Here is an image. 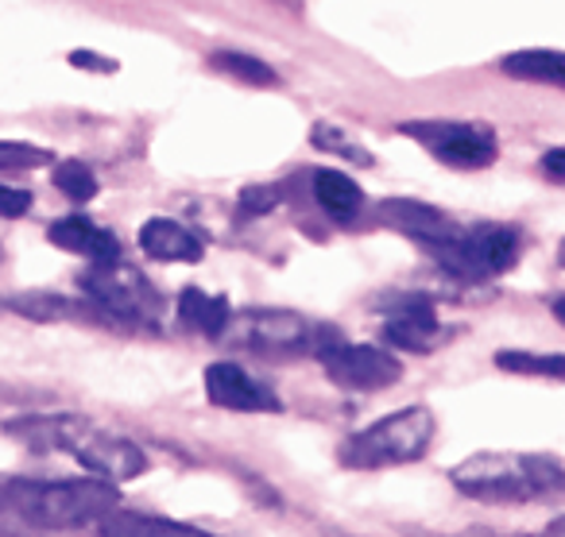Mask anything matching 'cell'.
Returning <instances> with one entry per match:
<instances>
[{
  "mask_svg": "<svg viewBox=\"0 0 565 537\" xmlns=\"http://www.w3.org/2000/svg\"><path fill=\"white\" fill-rule=\"evenodd\" d=\"M542 534H550V537H562V534H565V518H554L546 529H542Z\"/></svg>",
  "mask_w": 565,
  "mask_h": 537,
  "instance_id": "cell-29",
  "label": "cell"
},
{
  "mask_svg": "<svg viewBox=\"0 0 565 537\" xmlns=\"http://www.w3.org/2000/svg\"><path fill=\"white\" fill-rule=\"evenodd\" d=\"M4 503L32 526H97L120 506L109 480H63V483H9Z\"/></svg>",
  "mask_w": 565,
  "mask_h": 537,
  "instance_id": "cell-3",
  "label": "cell"
},
{
  "mask_svg": "<svg viewBox=\"0 0 565 537\" xmlns=\"http://www.w3.org/2000/svg\"><path fill=\"white\" fill-rule=\"evenodd\" d=\"M32 210V194L17 186H0V217H24Z\"/></svg>",
  "mask_w": 565,
  "mask_h": 537,
  "instance_id": "cell-26",
  "label": "cell"
},
{
  "mask_svg": "<svg viewBox=\"0 0 565 537\" xmlns=\"http://www.w3.org/2000/svg\"><path fill=\"white\" fill-rule=\"evenodd\" d=\"M4 429L20 444H28V449L71 452L82 468H89V472L109 483H125L148 472V457L128 437L105 433V429L89 426L86 418H71V414H58V418H17Z\"/></svg>",
  "mask_w": 565,
  "mask_h": 537,
  "instance_id": "cell-1",
  "label": "cell"
},
{
  "mask_svg": "<svg viewBox=\"0 0 565 537\" xmlns=\"http://www.w3.org/2000/svg\"><path fill=\"white\" fill-rule=\"evenodd\" d=\"M380 217H384V225H392L395 233L418 240L423 248L461 240L465 236V228L454 225L441 210H434V205H426V202H411V197H387V202L380 205Z\"/></svg>",
  "mask_w": 565,
  "mask_h": 537,
  "instance_id": "cell-9",
  "label": "cell"
},
{
  "mask_svg": "<svg viewBox=\"0 0 565 537\" xmlns=\"http://www.w3.org/2000/svg\"><path fill=\"white\" fill-rule=\"evenodd\" d=\"M315 197L333 221H353L364 205V190L341 171H318L315 174Z\"/></svg>",
  "mask_w": 565,
  "mask_h": 537,
  "instance_id": "cell-18",
  "label": "cell"
},
{
  "mask_svg": "<svg viewBox=\"0 0 565 537\" xmlns=\"http://www.w3.org/2000/svg\"><path fill=\"white\" fill-rule=\"evenodd\" d=\"M449 480L484 503H546L565 495V460L550 452H477L461 460Z\"/></svg>",
  "mask_w": 565,
  "mask_h": 537,
  "instance_id": "cell-2",
  "label": "cell"
},
{
  "mask_svg": "<svg viewBox=\"0 0 565 537\" xmlns=\"http://www.w3.org/2000/svg\"><path fill=\"white\" fill-rule=\"evenodd\" d=\"M282 202V194H279V186H244L241 190V210L244 213H271L275 205Z\"/></svg>",
  "mask_w": 565,
  "mask_h": 537,
  "instance_id": "cell-25",
  "label": "cell"
},
{
  "mask_svg": "<svg viewBox=\"0 0 565 537\" xmlns=\"http://www.w3.org/2000/svg\"><path fill=\"white\" fill-rule=\"evenodd\" d=\"M495 367L511 375H539L565 383V356H534V352H495Z\"/></svg>",
  "mask_w": 565,
  "mask_h": 537,
  "instance_id": "cell-20",
  "label": "cell"
},
{
  "mask_svg": "<svg viewBox=\"0 0 565 537\" xmlns=\"http://www.w3.org/2000/svg\"><path fill=\"white\" fill-rule=\"evenodd\" d=\"M322 367L345 390H384L403 379V364L395 352L380 344H326Z\"/></svg>",
  "mask_w": 565,
  "mask_h": 537,
  "instance_id": "cell-7",
  "label": "cell"
},
{
  "mask_svg": "<svg viewBox=\"0 0 565 537\" xmlns=\"http://www.w3.org/2000/svg\"><path fill=\"white\" fill-rule=\"evenodd\" d=\"M97 534H105V537H205V529L186 526V522H174V518H148V514L109 511L105 518H97Z\"/></svg>",
  "mask_w": 565,
  "mask_h": 537,
  "instance_id": "cell-15",
  "label": "cell"
},
{
  "mask_svg": "<svg viewBox=\"0 0 565 537\" xmlns=\"http://www.w3.org/2000/svg\"><path fill=\"white\" fill-rule=\"evenodd\" d=\"M71 66L78 71H94V74H117V63L102 55H89V51H71Z\"/></svg>",
  "mask_w": 565,
  "mask_h": 537,
  "instance_id": "cell-27",
  "label": "cell"
},
{
  "mask_svg": "<svg viewBox=\"0 0 565 537\" xmlns=\"http://www.w3.org/2000/svg\"><path fill=\"white\" fill-rule=\"evenodd\" d=\"M82 290L97 302V310L113 313L120 321L132 325H156V318L163 313V298L148 282V275L136 271L125 259H97L86 275H82Z\"/></svg>",
  "mask_w": 565,
  "mask_h": 537,
  "instance_id": "cell-5",
  "label": "cell"
},
{
  "mask_svg": "<svg viewBox=\"0 0 565 537\" xmlns=\"http://www.w3.org/2000/svg\"><path fill=\"white\" fill-rule=\"evenodd\" d=\"M310 143H315L318 151H338V155H349L353 163H361V167H372L376 159L369 155L364 148H356L353 140H349L341 128H333V125H315V132H310Z\"/></svg>",
  "mask_w": 565,
  "mask_h": 537,
  "instance_id": "cell-22",
  "label": "cell"
},
{
  "mask_svg": "<svg viewBox=\"0 0 565 537\" xmlns=\"http://www.w3.org/2000/svg\"><path fill=\"white\" fill-rule=\"evenodd\" d=\"M542 171H546V179L565 182V148H550L542 155Z\"/></svg>",
  "mask_w": 565,
  "mask_h": 537,
  "instance_id": "cell-28",
  "label": "cell"
},
{
  "mask_svg": "<svg viewBox=\"0 0 565 537\" xmlns=\"http://www.w3.org/2000/svg\"><path fill=\"white\" fill-rule=\"evenodd\" d=\"M307 333L310 325L299 318V313H287V310H252L241 318V341L248 344V348H282L291 352L299 348V344H307Z\"/></svg>",
  "mask_w": 565,
  "mask_h": 537,
  "instance_id": "cell-10",
  "label": "cell"
},
{
  "mask_svg": "<svg viewBox=\"0 0 565 537\" xmlns=\"http://www.w3.org/2000/svg\"><path fill=\"white\" fill-rule=\"evenodd\" d=\"M17 305L24 318H66L71 313V302H63V298H17Z\"/></svg>",
  "mask_w": 565,
  "mask_h": 537,
  "instance_id": "cell-24",
  "label": "cell"
},
{
  "mask_svg": "<svg viewBox=\"0 0 565 537\" xmlns=\"http://www.w3.org/2000/svg\"><path fill=\"white\" fill-rule=\"evenodd\" d=\"M438 433V418L430 406H407V410L392 414V418L376 421V426L353 433L341 444V464L345 468H387V464H411V460L426 457Z\"/></svg>",
  "mask_w": 565,
  "mask_h": 537,
  "instance_id": "cell-4",
  "label": "cell"
},
{
  "mask_svg": "<svg viewBox=\"0 0 565 537\" xmlns=\"http://www.w3.org/2000/svg\"><path fill=\"white\" fill-rule=\"evenodd\" d=\"M205 398H210L217 410H233V414H279L282 402L267 383H259L256 375H248L241 364H217L205 367Z\"/></svg>",
  "mask_w": 565,
  "mask_h": 537,
  "instance_id": "cell-8",
  "label": "cell"
},
{
  "mask_svg": "<svg viewBox=\"0 0 565 537\" xmlns=\"http://www.w3.org/2000/svg\"><path fill=\"white\" fill-rule=\"evenodd\" d=\"M210 66L221 74H228V78L248 82V86H279V74H275L271 66L259 63V58H252V55H241V51H217V55L210 58Z\"/></svg>",
  "mask_w": 565,
  "mask_h": 537,
  "instance_id": "cell-19",
  "label": "cell"
},
{
  "mask_svg": "<svg viewBox=\"0 0 565 537\" xmlns=\"http://www.w3.org/2000/svg\"><path fill=\"white\" fill-rule=\"evenodd\" d=\"M51 179H55V186L63 190L71 202H94L97 197V174L89 171L82 159H63V163L51 171Z\"/></svg>",
  "mask_w": 565,
  "mask_h": 537,
  "instance_id": "cell-21",
  "label": "cell"
},
{
  "mask_svg": "<svg viewBox=\"0 0 565 537\" xmlns=\"http://www.w3.org/2000/svg\"><path fill=\"white\" fill-rule=\"evenodd\" d=\"M554 318L565 325V298H557V302H554Z\"/></svg>",
  "mask_w": 565,
  "mask_h": 537,
  "instance_id": "cell-30",
  "label": "cell"
},
{
  "mask_svg": "<svg viewBox=\"0 0 565 537\" xmlns=\"http://www.w3.org/2000/svg\"><path fill=\"white\" fill-rule=\"evenodd\" d=\"M403 136L418 140L438 163L457 167V171H484L500 155V140L488 125H469V120H411L399 125Z\"/></svg>",
  "mask_w": 565,
  "mask_h": 537,
  "instance_id": "cell-6",
  "label": "cell"
},
{
  "mask_svg": "<svg viewBox=\"0 0 565 537\" xmlns=\"http://www.w3.org/2000/svg\"><path fill=\"white\" fill-rule=\"evenodd\" d=\"M47 240L55 248L71 251V256H86V259H117L120 256V240L105 228H97L89 217H63L47 228Z\"/></svg>",
  "mask_w": 565,
  "mask_h": 537,
  "instance_id": "cell-13",
  "label": "cell"
},
{
  "mask_svg": "<svg viewBox=\"0 0 565 537\" xmlns=\"http://www.w3.org/2000/svg\"><path fill=\"white\" fill-rule=\"evenodd\" d=\"M140 248L159 264H202L205 244L186 225L167 217H151L140 228Z\"/></svg>",
  "mask_w": 565,
  "mask_h": 537,
  "instance_id": "cell-12",
  "label": "cell"
},
{
  "mask_svg": "<svg viewBox=\"0 0 565 537\" xmlns=\"http://www.w3.org/2000/svg\"><path fill=\"white\" fill-rule=\"evenodd\" d=\"M384 341L403 352H434L441 341V318L430 302H407L387 313Z\"/></svg>",
  "mask_w": 565,
  "mask_h": 537,
  "instance_id": "cell-11",
  "label": "cell"
},
{
  "mask_svg": "<svg viewBox=\"0 0 565 537\" xmlns=\"http://www.w3.org/2000/svg\"><path fill=\"white\" fill-rule=\"evenodd\" d=\"M55 159L47 148H32V143H0V171H28V167H43Z\"/></svg>",
  "mask_w": 565,
  "mask_h": 537,
  "instance_id": "cell-23",
  "label": "cell"
},
{
  "mask_svg": "<svg viewBox=\"0 0 565 537\" xmlns=\"http://www.w3.org/2000/svg\"><path fill=\"white\" fill-rule=\"evenodd\" d=\"M465 244H469L472 259H477L480 275L492 279V275H503L519 264V236L503 225H477L465 233Z\"/></svg>",
  "mask_w": 565,
  "mask_h": 537,
  "instance_id": "cell-14",
  "label": "cell"
},
{
  "mask_svg": "<svg viewBox=\"0 0 565 537\" xmlns=\"http://www.w3.org/2000/svg\"><path fill=\"white\" fill-rule=\"evenodd\" d=\"M179 318L186 329H198V333H205V336H221L228 329L233 310H228V298L205 294V290H198V287H186L179 294Z\"/></svg>",
  "mask_w": 565,
  "mask_h": 537,
  "instance_id": "cell-17",
  "label": "cell"
},
{
  "mask_svg": "<svg viewBox=\"0 0 565 537\" xmlns=\"http://www.w3.org/2000/svg\"><path fill=\"white\" fill-rule=\"evenodd\" d=\"M557 264H562V267H565V240H562V244H557Z\"/></svg>",
  "mask_w": 565,
  "mask_h": 537,
  "instance_id": "cell-31",
  "label": "cell"
},
{
  "mask_svg": "<svg viewBox=\"0 0 565 537\" xmlns=\"http://www.w3.org/2000/svg\"><path fill=\"white\" fill-rule=\"evenodd\" d=\"M500 71L519 82L565 89V51H511V55L500 58Z\"/></svg>",
  "mask_w": 565,
  "mask_h": 537,
  "instance_id": "cell-16",
  "label": "cell"
}]
</instances>
